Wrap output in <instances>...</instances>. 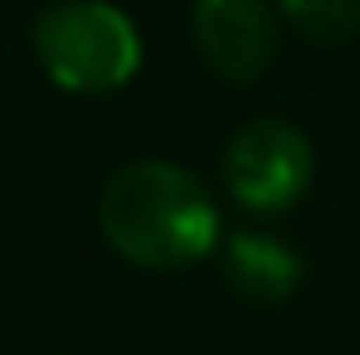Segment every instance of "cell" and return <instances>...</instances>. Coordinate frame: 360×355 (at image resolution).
<instances>
[{"label":"cell","mask_w":360,"mask_h":355,"mask_svg":"<svg viewBox=\"0 0 360 355\" xmlns=\"http://www.w3.org/2000/svg\"><path fill=\"white\" fill-rule=\"evenodd\" d=\"M278 15L311 44H346L360 34V0H278Z\"/></svg>","instance_id":"6"},{"label":"cell","mask_w":360,"mask_h":355,"mask_svg":"<svg viewBox=\"0 0 360 355\" xmlns=\"http://www.w3.org/2000/svg\"><path fill=\"white\" fill-rule=\"evenodd\" d=\"M278 5L268 0H195L190 34L200 59L229 83H253L278 59Z\"/></svg>","instance_id":"4"},{"label":"cell","mask_w":360,"mask_h":355,"mask_svg":"<svg viewBox=\"0 0 360 355\" xmlns=\"http://www.w3.org/2000/svg\"><path fill=\"white\" fill-rule=\"evenodd\" d=\"M316 180V151L307 131L283 117H258L239 127L224 146V190L248 214L292 209Z\"/></svg>","instance_id":"3"},{"label":"cell","mask_w":360,"mask_h":355,"mask_svg":"<svg viewBox=\"0 0 360 355\" xmlns=\"http://www.w3.org/2000/svg\"><path fill=\"white\" fill-rule=\"evenodd\" d=\"M219 263H224V283L253 302H288L302 288L297 248L278 234H258V229L224 234Z\"/></svg>","instance_id":"5"},{"label":"cell","mask_w":360,"mask_h":355,"mask_svg":"<svg viewBox=\"0 0 360 355\" xmlns=\"http://www.w3.org/2000/svg\"><path fill=\"white\" fill-rule=\"evenodd\" d=\"M34 54L59 88L103 98L136 78L141 34L112 0H54L34 15Z\"/></svg>","instance_id":"2"},{"label":"cell","mask_w":360,"mask_h":355,"mask_svg":"<svg viewBox=\"0 0 360 355\" xmlns=\"http://www.w3.org/2000/svg\"><path fill=\"white\" fill-rule=\"evenodd\" d=\"M98 229L136 268L176 273L224 243V219L210 185L176 161H127L98 195Z\"/></svg>","instance_id":"1"}]
</instances>
